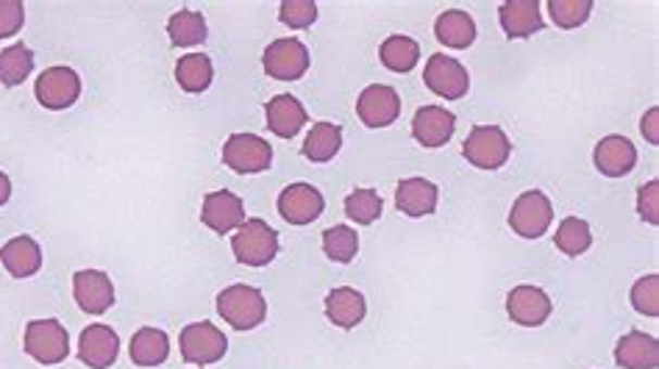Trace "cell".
<instances>
[{"label":"cell","mask_w":659,"mask_h":369,"mask_svg":"<svg viewBox=\"0 0 659 369\" xmlns=\"http://www.w3.org/2000/svg\"><path fill=\"white\" fill-rule=\"evenodd\" d=\"M551 297L540 287H515L507 294V314L515 326H543L551 317Z\"/></svg>","instance_id":"obj_14"},{"label":"cell","mask_w":659,"mask_h":369,"mask_svg":"<svg viewBox=\"0 0 659 369\" xmlns=\"http://www.w3.org/2000/svg\"><path fill=\"white\" fill-rule=\"evenodd\" d=\"M616 361L623 369H657L659 367V342L643 331H629L618 339Z\"/></svg>","instance_id":"obj_20"},{"label":"cell","mask_w":659,"mask_h":369,"mask_svg":"<svg viewBox=\"0 0 659 369\" xmlns=\"http://www.w3.org/2000/svg\"><path fill=\"white\" fill-rule=\"evenodd\" d=\"M439 201V189L426 178H403L396 189V206L407 217H428Z\"/></svg>","instance_id":"obj_21"},{"label":"cell","mask_w":659,"mask_h":369,"mask_svg":"<svg viewBox=\"0 0 659 369\" xmlns=\"http://www.w3.org/2000/svg\"><path fill=\"white\" fill-rule=\"evenodd\" d=\"M73 294L82 311L87 314H103L112 308L114 303V287L112 278L101 269H82L73 276Z\"/></svg>","instance_id":"obj_15"},{"label":"cell","mask_w":659,"mask_h":369,"mask_svg":"<svg viewBox=\"0 0 659 369\" xmlns=\"http://www.w3.org/2000/svg\"><path fill=\"white\" fill-rule=\"evenodd\" d=\"M120 339L109 326H89L78 339V358L89 369H109L117 361Z\"/></svg>","instance_id":"obj_17"},{"label":"cell","mask_w":659,"mask_h":369,"mask_svg":"<svg viewBox=\"0 0 659 369\" xmlns=\"http://www.w3.org/2000/svg\"><path fill=\"white\" fill-rule=\"evenodd\" d=\"M323 194L312 183H289L278 194V214L287 219L289 226H309L323 214Z\"/></svg>","instance_id":"obj_12"},{"label":"cell","mask_w":659,"mask_h":369,"mask_svg":"<svg viewBox=\"0 0 659 369\" xmlns=\"http://www.w3.org/2000/svg\"><path fill=\"white\" fill-rule=\"evenodd\" d=\"M264 114H268V128L282 139L296 137L309 119L307 109H303L301 101L293 98V94H276V98L268 103Z\"/></svg>","instance_id":"obj_23"},{"label":"cell","mask_w":659,"mask_h":369,"mask_svg":"<svg viewBox=\"0 0 659 369\" xmlns=\"http://www.w3.org/2000/svg\"><path fill=\"white\" fill-rule=\"evenodd\" d=\"M368 314L362 292L351 287H337L326 294V317L337 328H357Z\"/></svg>","instance_id":"obj_24"},{"label":"cell","mask_w":659,"mask_h":369,"mask_svg":"<svg viewBox=\"0 0 659 369\" xmlns=\"http://www.w3.org/2000/svg\"><path fill=\"white\" fill-rule=\"evenodd\" d=\"M223 162L239 176H257L273 162V148L257 133H232L223 144Z\"/></svg>","instance_id":"obj_4"},{"label":"cell","mask_w":659,"mask_h":369,"mask_svg":"<svg viewBox=\"0 0 659 369\" xmlns=\"http://www.w3.org/2000/svg\"><path fill=\"white\" fill-rule=\"evenodd\" d=\"M632 303L634 308L646 317H657L659 314V278L646 276L632 287Z\"/></svg>","instance_id":"obj_37"},{"label":"cell","mask_w":659,"mask_h":369,"mask_svg":"<svg viewBox=\"0 0 659 369\" xmlns=\"http://www.w3.org/2000/svg\"><path fill=\"white\" fill-rule=\"evenodd\" d=\"M596 167L601 176L607 178H623L629 176L637 164V151H634V144L629 142L626 137H604L601 142L596 144Z\"/></svg>","instance_id":"obj_18"},{"label":"cell","mask_w":659,"mask_h":369,"mask_svg":"<svg viewBox=\"0 0 659 369\" xmlns=\"http://www.w3.org/2000/svg\"><path fill=\"white\" fill-rule=\"evenodd\" d=\"M34 94L45 109L51 112H62L78 101L82 94V78L76 69L70 67H48L42 76L34 84Z\"/></svg>","instance_id":"obj_9"},{"label":"cell","mask_w":659,"mask_h":369,"mask_svg":"<svg viewBox=\"0 0 659 369\" xmlns=\"http://www.w3.org/2000/svg\"><path fill=\"white\" fill-rule=\"evenodd\" d=\"M457 131V117L443 106H423L412 119V137L421 148H443Z\"/></svg>","instance_id":"obj_16"},{"label":"cell","mask_w":659,"mask_h":369,"mask_svg":"<svg viewBox=\"0 0 659 369\" xmlns=\"http://www.w3.org/2000/svg\"><path fill=\"white\" fill-rule=\"evenodd\" d=\"M201 222L212 228L214 233H220V237H226V233H232L234 228L246 222V203L234 192H226V189L223 192H209L203 198Z\"/></svg>","instance_id":"obj_13"},{"label":"cell","mask_w":659,"mask_h":369,"mask_svg":"<svg viewBox=\"0 0 659 369\" xmlns=\"http://www.w3.org/2000/svg\"><path fill=\"white\" fill-rule=\"evenodd\" d=\"M657 119H659V112H657V109H648V112H646V117H643V123H641V131H643V137H646L648 142H651V144H659Z\"/></svg>","instance_id":"obj_40"},{"label":"cell","mask_w":659,"mask_h":369,"mask_svg":"<svg viewBox=\"0 0 659 369\" xmlns=\"http://www.w3.org/2000/svg\"><path fill=\"white\" fill-rule=\"evenodd\" d=\"M26 23V7L20 0H0V39L14 37Z\"/></svg>","instance_id":"obj_38"},{"label":"cell","mask_w":659,"mask_h":369,"mask_svg":"<svg viewBox=\"0 0 659 369\" xmlns=\"http://www.w3.org/2000/svg\"><path fill=\"white\" fill-rule=\"evenodd\" d=\"M554 242H557V247L565 253V256H571V258L582 256V253L593 244L590 226L579 217H565L562 222H559Z\"/></svg>","instance_id":"obj_32"},{"label":"cell","mask_w":659,"mask_h":369,"mask_svg":"<svg viewBox=\"0 0 659 369\" xmlns=\"http://www.w3.org/2000/svg\"><path fill=\"white\" fill-rule=\"evenodd\" d=\"M659 183L651 181L646 183V187L641 189V194H637V214H641L646 222H651V226H659Z\"/></svg>","instance_id":"obj_39"},{"label":"cell","mask_w":659,"mask_h":369,"mask_svg":"<svg viewBox=\"0 0 659 369\" xmlns=\"http://www.w3.org/2000/svg\"><path fill=\"white\" fill-rule=\"evenodd\" d=\"M176 81L184 92L198 94L209 89L212 84V62L203 53H189V56L178 59L176 64Z\"/></svg>","instance_id":"obj_30"},{"label":"cell","mask_w":659,"mask_h":369,"mask_svg":"<svg viewBox=\"0 0 659 369\" xmlns=\"http://www.w3.org/2000/svg\"><path fill=\"white\" fill-rule=\"evenodd\" d=\"M217 311L237 331H253L268 317V303L257 287L234 283L217 294Z\"/></svg>","instance_id":"obj_1"},{"label":"cell","mask_w":659,"mask_h":369,"mask_svg":"<svg viewBox=\"0 0 659 369\" xmlns=\"http://www.w3.org/2000/svg\"><path fill=\"white\" fill-rule=\"evenodd\" d=\"M132 361L137 367H159V364L167 361L170 356V339L167 333L159 331V328H139L132 336Z\"/></svg>","instance_id":"obj_26"},{"label":"cell","mask_w":659,"mask_h":369,"mask_svg":"<svg viewBox=\"0 0 659 369\" xmlns=\"http://www.w3.org/2000/svg\"><path fill=\"white\" fill-rule=\"evenodd\" d=\"M9 198H12V181H9L7 173H0V206L9 203Z\"/></svg>","instance_id":"obj_41"},{"label":"cell","mask_w":659,"mask_h":369,"mask_svg":"<svg viewBox=\"0 0 659 369\" xmlns=\"http://www.w3.org/2000/svg\"><path fill=\"white\" fill-rule=\"evenodd\" d=\"M264 73L276 81H298L309 69V48L296 37H284L268 44L262 56Z\"/></svg>","instance_id":"obj_7"},{"label":"cell","mask_w":659,"mask_h":369,"mask_svg":"<svg viewBox=\"0 0 659 369\" xmlns=\"http://www.w3.org/2000/svg\"><path fill=\"white\" fill-rule=\"evenodd\" d=\"M232 251L239 264L268 267L278 253V233L264 219H246L232 237Z\"/></svg>","instance_id":"obj_2"},{"label":"cell","mask_w":659,"mask_h":369,"mask_svg":"<svg viewBox=\"0 0 659 369\" xmlns=\"http://www.w3.org/2000/svg\"><path fill=\"white\" fill-rule=\"evenodd\" d=\"M343 148V128L334 123H318L303 142V156L314 164H326Z\"/></svg>","instance_id":"obj_27"},{"label":"cell","mask_w":659,"mask_h":369,"mask_svg":"<svg viewBox=\"0 0 659 369\" xmlns=\"http://www.w3.org/2000/svg\"><path fill=\"white\" fill-rule=\"evenodd\" d=\"M378 56H382V64L393 73H409V69L418 67V59H421V44L414 42V39L401 37H387L378 48Z\"/></svg>","instance_id":"obj_28"},{"label":"cell","mask_w":659,"mask_h":369,"mask_svg":"<svg viewBox=\"0 0 659 369\" xmlns=\"http://www.w3.org/2000/svg\"><path fill=\"white\" fill-rule=\"evenodd\" d=\"M548 12H551L554 26L571 31V28L587 23L593 12V0H548Z\"/></svg>","instance_id":"obj_35"},{"label":"cell","mask_w":659,"mask_h":369,"mask_svg":"<svg viewBox=\"0 0 659 369\" xmlns=\"http://www.w3.org/2000/svg\"><path fill=\"white\" fill-rule=\"evenodd\" d=\"M498 20H501V28L509 39L532 37L534 31L543 28L540 3L537 0H509L498 9Z\"/></svg>","instance_id":"obj_22"},{"label":"cell","mask_w":659,"mask_h":369,"mask_svg":"<svg viewBox=\"0 0 659 369\" xmlns=\"http://www.w3.org/2000/svg\"><path fill=\"white\" fill-rule=\"evenodd\" d=\"M554 219V206L546 194L532 189V192H523L515 203H512V212H509V226L518 237L523 239H537L548 231Z\"/></svg>","instance_id":"obj_8"},{"label":"cell","mask_w":659,"mask_h":369,"mask_svg":"<svg viewBox=\"0 0 659 369\" xmlns=\"http://www.w3.org/2000/svg\"><path fill=\"white\" fill-rule=\"evenodd\" d=\"M0 264L12 278H32L42 269V251L32 237H14L0 247Z\"/></svg>","instance_id":"obj_19"},{"label":"cell","mask_w":659,"mask_h":369,"mask_svg":"<svg viewBox=\"0 0 659 369\" xmlns=\"http://www.w3.org/2000/svg\"><path fill=\"white\" fill-rule=\"evenodd\" d=\"M423 81L432 89L434 94L446 98V101H462L471 89V76L468 69L451 56H443V53H434L426 62L423 69Z\"/></svg>","instance_id":"obj_10"},{"label":"cell","mask_w":659,"mask_h":369,"mask_svg":"<svg viewBox=\"0 0 659 369\" xmlns=\"http://www.w3.org/2000/svg\"><path fill=\"white\" fill-rule=\"evenodd\" d=\"M278 20H282L284 26L289 28H309L318 20V7H314L312 0H284L282 7H278Z\"/></svg>","instance_id":"obj_36"},{"label":"cell","mask_w":659,"mask_h":369,"mask_svg":"<svg viewBox=\"0 0 659 369\" xmlns=\"http://www.w3.org/2000/svg\"><path fill=\"white\" fill-rule=\"evenodd\" d=\"M462 153L476 169H501L512 156V144L498 126H476L468 133Z\"/></svg>","instance_id":"obj_5"},{"label":"cell","mask_w":659,"mask_h":369,"mask_svg":"<svg viewBox=\"0 0 659 369\" xmlns=\"http://www.w3.org/2000/svg\"><path fill=\"white\" fill-rule=\"evenodd\" d=\"M167 34L170 42L178 44V48H192V44L207 42V20H203V14L182 9L167 20Z\"/></svg>","instance_id":"obj_29"},{"label":"cell","mask_w":659,"mask_h":369,"mask_svg":"<svg viewBox=\"0 0 659 369\" xmlns=\"http://www.w3.org/2000/svg\"><path fill=\"white\" fill-rule=\"evenodd\" d=\"M23 344H26L28 356L45 367L62 364L70 353L67 328L59 319H32L26 326Z\"/></svg>","instance_id":"obj_3"},{"label":"cell","mask_w":659,"mask_h":369,"mask_svg":"<svg viewBox=\"0 0 659 369\" xmlns=\"http://www.w3.org/2000/svg\"><path fill=\"white\" fill-rule=\"evenodd\" d=\"M357 251H359V237L353 228L334 226L323 233V253H326L332 262H337V264L353 262Z\"/></svg>","instance_id":"obj_34"},{"label":"cell","mask_w":659,"mask_h":369,"mask_svg":"<svg viewBox=\"0 0 659 369\" xmlns=\"http://www.w3.org/2000/svg\"><path fill=\"white\" fill-rule=\"evenodd\" d=\"M434 37L446 44V48L465 51V48L473 44V39H476V23H473L471 14L451 9V12L439 14L437 17V23H434Z\"/></svg>","instance_id":"obj_25"},{"label":"cell","mask_w":659,"mask_h":369,"mask_svg":"<svg viewBox=\"0 0 659 369\" xmlns=\"http://www.w3.org/2000/svg\"><path fill=\"white\" fill-rule=\"evenodd\" d=\"M178 344H182L184 361L198 364V367L217 364L228 351V339L212 322H192V326H187L182 331V336H178Z\"/></svg>","instance_id":"obj_6"},{"label":"cell","mask_w":659,"mask_h":369,"mask_svg":"<svg viewBox=\"0 0 659 369\" xmlns=\"http://www.w3.org/2000/svg\"><path fill=\"white\" fill-rule=\"evenodd\" d=\"M382 194L376 189H353L346 198V217L357 226H373L382 217Z\"/></svg>","instance_id":"obj_33"},{"label":"cell","mask_w":659,"mask_h":369,"mask_svg":"<svg viewBox=\"0 0 659 369\" xmlns=\"http://www.w3.org/2000/svg\"><path fill=\"white\" fill-rule=\"evenodd\" d=\"M34 69V53L23 42L12 44L7 51L0 53V84L3 87H17L26 81Z\"/></svg>","instance_id":"obj_31"},{"label":"cell","mask_w":659,"mask_h":369,"mask_svg":"<svg viewBox=\"0 0 659 369\" xmlns=\"http://www.w3.org/2000/svg\"><path fill=\"white\" fill-rule=\"evenodd\" d=\"M357 114L368 128H387L401 117V98L387 84H373L359 94Z\"/></svg>","instance_id":"obj_11"}]
</instances>
